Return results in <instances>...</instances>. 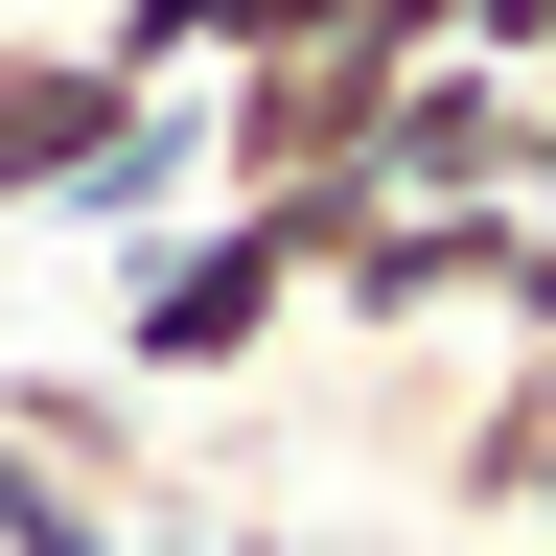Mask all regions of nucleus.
Instances as JSON below:
<instances>
[{
    "instance_id": "f257e3e1",
    "label": "nucleus",
    "mask_w": 556,
    "mask_h": 556,
    "mask_svg": "<svg viewBox=\"0 0 556 556\" xmlns=\"http://www.w3.org/2000/svg\"><path fill=\"white\" fill-rule=\"evenodd\" d=\"M278 348H302V232L278 208H186L163 255H116V348H93L116 394L186 417V394H255Z\"/></svg>"
},
{
    "instance_id": "f03ea898",
    "label": "nucleus",
    "mask_w": 556,
    "mask_h": 556,
    "mask_svg": "<svg viewBox=\"0 0 556 556\" xmlns=\"http://www.w3.org/2000/svg\"><path fill=\"white\" fill-rule=\"evenodd\" d=\"M0 441H24V464H70V486H93V510L139 533V510H186V441H163V394H116L93 371V348H0Z\"/></svg>"
},
{
    "instance_id": "7ed1b4c3",
    "label": "nucleus",
    "mask_w": 556,
    "mask_h": 556,
    "mask_svg": "<svg viewBox=\"0 0 556 556\" xmlns=\"http://www.w3.org/2000/svg\"><path fill=\"white\" fill-rule=\"evenodd\" d=\"M417 486H441V533H556V348L464 325V394H441V441H417Z\"/></svg>"
},
{
    "instance_id": "20e7f679",
    "label": "nucleus",
    "mask_w": 556,
    "mask_h": 556,
    "mask_svg": "<svg viewBox=\"0 0 556 556\" xmlns=\"http://www.w3.org/2000/svg\"><path fill=\"white\" fill-rule=\"evenodd\" d=\"M371 186H394V208H510V186H533V93H510L486 47L394 70V93H371Z\"/></svg>"
},
{
    "instance_id": "39448f33",
    "label": "nucleus",
    "mask_w": 556,
    "mask_h": 556,
    "mask_svg": "<svg viewBox=\"0 0 556 556\" xmlns=\"http://www.w3.org/2000/svg\"><path fill=\"white\" fill-rule=\"evenodd\" d=\"M116 116H139V93L93 70V24H0V208H24V232L116 163Z\"/></svg>"
},
{
    "instance_id": "423d86ee",
    "label": "nucleus",
    "mask_w": 556,
    "mask_h": 556,
    "mask_svg": "<svg viewBox=\"0 0 556 556\" xmlns=\"http://www.w3.org/2000/svg\"><path fill=\"white\" fill-rule=\"evenodd\" d=\"M186 208H208V116H186V93H139V116H116V163L70 186L47 232H93V255H163Z\"/></svg>"
},
{
    "instance_id": "0eeeda50",
    "label": "nucleus",
    "mask_w": 556,
    "mask_h": 556,
    "mask_svg": "<svg viewBox=\"0 0 556 556\" xmlns=\"http://www.w3.org/2000/svg\"><path fill=\"white\" fill-rule=\"evenodd\" d=\"M93 70L116 93H208L232 70V0H93Z\"/></svg>"
},
{
    "instance_id": "6e6552de",
    "label": "nucleus",
    "mask_w": 556,
    "mask_h": 556,
    "mask_svg": "<svg viewBox=\"0 0 556 556\" xmlns=\"http://www.w3.org/2000/svg\"><path fill=\"white\" fill-rule=\"evenodd\" d=\"M0 556H139V533H116L70 464H24V441H0Z\"/></svg>"
},
{
    "instance_id": "1a4fd4ad",
    "label": "nucleus",
    "mask_w": 556,
    "mask_h": 556,
    "mask_svg": "<svg viewBox=\"0 0 556 556\" xmlns=\"http://www.w3.org/2000/svg\"><path fill=\"white\" fill-rule=\"evenodd\" d=\"M464 47L510 70V93H556V0H464Z\"/></svg>"
},
{
    "instance_id": "9d476101",
    "label": "nucleus",
    "mask_w": 556,
    "mask_h": 556,
    "mask_svg": "<svg viewBox=\"0 0 556 556\" xmlns=\"http://www.w3.org/2000/svg\"><path fill=\"white\" fill-rule=\"evenodd\" d=\"M510 208H556V93H533V186H510Z\"/></svg>"
},
{
    "instance_id": "9b49d317",
    "label": "nucleus",
    "mask_w": 556,
    "mask_h": 556,
    "mask_svg": "<svg viewBox=\"0 0 556 556\" xmlns=\"http://www.w3.org/2000/svg\"><path fill=\"white\" fill-rule=\"evenodd\" d=\"M24 24H93V0H24Z\"/></svg>"
},
{
    "instance_id": "f8f14e48",
    "label": "nucleus",
    "mask_w": 556,
    "mask_h": 556,
    "mask_svg": "<svg viewBox=\"0 0 556 556\" xmlns=\"http://www.w3.org/2000/svg\"><path fill=\"white\" fill-rule=\"evenodd\" d=\"M510 556H556V533H510Z\"/></svg>"
},
{
    "instance_id": "ddd939ff",
    "label": "nucleus",
    "mask_w": 556,
    "mask_h": 556,
    "mask_svg": "<svg viewBox=\"0 0 556 556\" xmlns=\"http://www.w3.org/2000/svg\"><path fill=\"white\" fill-rule=\"evenodd\" d=\"M0 24H24V0H0Z\"/></svg>"
}]
</instances>
